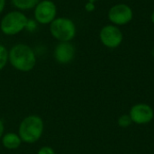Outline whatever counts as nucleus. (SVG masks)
<instances>
[{"label": "nucleus", "mask_w": 154, "mask_h": 154, "mask_svg": "<svg viewBox=\"0 0 154 154\" xmlns=\"http://www.w3.org/2000/svg\"><path fill=\"white\" fill-rule=\"evenodd\" d=\"M8 60L14 69L23 72L32 70L36 64V56L33 50L23 43H17L10 49Z\"/></svg>", "instance_id": "f257e3e1"}, {"label": "nucleus", "mask_w": 154, "mask_h": 154, "mask_svg": "<svg viewBox=\"0 0 154 154\" xmlns=\"http://www.w3.org/2000/svg\"><path fill=\"white\" fill-rule=\"evenodd\" d=\"M28 17L19 10H14L5 14L0 22L2 33L7 36H14L25 30Z\"/></svg>", "instance_id": "f03ea898"}, {"label": "nucleus", "mask_w": 154, "mask_h": 154, "mask_svg": "<svg viewBox=\"0 0 154 154\" xmlns=\"http://www.w3.org/2000/svg\"><path fill=\"white\" fill-rule=\"evenodd\" d=\"M50 32L59 42H70L76 36L77 27L68 17H56L50 23Z\"/></svg>", "instance_id": "7ed1b4c3"}, {"label": "nucleus", "mask_w": 154, "mask_h": 154, "mask_svg": "<svg viewBox=\"0 0 154 154\" xmlns=\"http://www.w3.org/2000/svg\"><path fill=\"white\" fill-rule=\"evenodd\" d=\"M43 131V122L36 116H28L20 125L19 134L25 143H34L41 137Z\"/></svg>", "instance_id": "20e7f679"}, {"label": "nucleus", "mask_w": 154, "mask_h": 154, "mask_svg": "<svg viewBox=\"0 0 154 154\" xmlns=\"http://www.w3.org/2000/svg\"><path fill=\"white\" fill-rule=\"evenodd\" d=\"M34 20L41 24H50L57 15V6L51 0H42L33 8Z\"/></svg>", "instance_id": "39448f33"}, {"label": "nucleus", "mask_w": 154, "mask_h": 154, "mask_svg": "<svg viewBox=\"0 0 154 154\" xmlns=\"http://www.w3.org/2000/svg\"><path fill=\"white\" fill-rule=\"evenodd\" d=\"M107 16L112 24L116 26L125 25L133 20L134 11L126 4H117L109 9Z\"/></svg>", "instance_id": "423d86ee"}, {"label": "nucleus", "mask_w": 154, "mask_h": 154, "mask_svg": "<svg viewBox=\"0 0 154 154\" xmlns=\"http://www.w3.org/2000/svg\"><path fill=\"white\" fill-rule=\"evenodd\" d=\"M99 38L104 46L109 49H116L121 45L124 40V35L118 26L107 24L100 30Z\"/></svg>", "instance_id": "0eeeda50"}, {"label": "nucleus", "mask_w": 154, "mask_h": 154, "mask_svg": "<svg viewBox=\"0 0 154 154\" xmlns=\"http://www.w3.org/2000/svg\"><path fill=\"white\" fill-rule=\"evenodd\" d=\"M129 116L133 123L136 125H146L153 120L154 111L151 106L139 103L131 107Z\"/></svg>", "instance_id": "6e6552de"}, {"label": "nucleus", "mask_w": 154, "mask_h": 154, "mask_svg": "<svg viewBox=\"0 0 154 154\" xmlns=\"http://www.w3.org/2000/svg\"><path fill=\"white\" fill-rule=\"evenodd\" d=\"M76 49L70 42H60L54 49V59L61 64H67L73 60Z\"/></svg>", "instance_id": "1a4fd4ad"}, {"label": "nucleus", "mask_w": 154, "mask_h": 154, "mask_svg": "<svg viewBox=\"0 0 154 154\" xmlns=\"http://www.w3.org/2000/svg\"><path fill=\"white\" fill-rule=\"evenodd\" d=\"M41 0H11L12 5L19 11L33 9Z\"/></svg>", "instance_id": "9d476101"}, {"label": "nucleus", "mask_w": 154, "mask_h": 154, "mask_svg": "<svg viewBox=\"0 0 154 154\" xmlns=\"http://www.w3.org/2000/svg\"><path fill=\"white\" fill-rule=\"evenodd\" d=\"M3 144L7 149H16L21 144V139L14 134H7L3 139Z\"/></svg>", "instance_id": "9b49d317"}, {"label": "nucleus", "mask_w": 154, "mask_h": 154, "mask_svg": "<svg viewBox=\"0 0 154 154\" xmlns=\"http://www.w3.org/2000/svg\"><path fill=\"white\" fill-rule=\"evenodd\" d=\"M8 60V51L7 49L0 44V70L3 69V68L6 65Z\"/></svg>", "instance_id": "f8f14e48"}, {"label": "nucleus", "mask_w": 154, "mask_h": 154, "mask_svg": "<svg viewBox=\"0 0 154 154\" xmlns=\"http://www.w3.org/2000/svg\"><path fill=\"white\" fill-rule=\"evenodd\" d=\"M133 121L130 117L129 115H122L121 116H119L118 120H117V124L120 127L122 128H126V127H129L131 125H132Z\"/></svg>", "instance_id": "ddd939ff"}, {"label": "nucleus", "mask_w": 154, "mask_h": 154, "mask_svg": "<svg viewBox=\"0 0 154 154\" xmlns=\"http://www.w3.org/2000/svg\"><path fill=\"white\" fill-rule=\"evenodd\" d=\"M37 22L34 19H28L25 30L29 31V32H33L36 28H37Z\"/></svg>", "instance_id": "4468645a"}, {"label": "nucleus", "mask_w": 154, "mask_h": 154, "mask_svg": "<svg viewBox=\"0 0 154 154\" xmlns=\"http://www.w3.org/2000/svg\"><path fill=\"white\" fill-rule=\"evenodd\" d=\"M95 9H96L95 3H93V2H90V1H88V3H86V5H85V10H86L87 12H88V13H91V12L95 11Z\"/></svg>", "instance_id": "2eb2a0df"}, {"label": "nucleus", "mask_w": 154, "mask_h": 154, "mask_svg": "<svg viewBox=\"0 0 154 154\" xmlns=\"http://www.w3.org/2000/svg\"><path fill=\"white\" fill-rule=\"evenodd\" d=\"M38 154H55V153H54V152H53V150H52L51 148H50V147H43V148H42V149L39 151Z\"/></svg>", "instance_id": "dca6fc26"}, {"label": "nucleus", "mask_w": 154, "mask_h": 154, "mask_svg": "<svg viewBox=\"0 0 154 154\" xmlns=\"http://www.w3.org/2000/svg\"><path fill=\"white\" fill-rule=\"evenodd\" d=\"M5 6V0H0V14L4 11Z\"/></svg>", "instance_id": "f3484780"}, {"label": "nucleus", "mask_w": 154, "mask_h": 154, "mask_svg": "<svg viewBox=\"0 0 154 154\" xmlns=\"http://www.w3.org/2000/svg\"><path fill=\"white\" fill-rule=\"evenodd\" d=\"M3 132H4V125H3L2 121H0V137H1V135L3 134Z\"/></svg>", "instance_id": "a211bd4d"}, {"label": "nucleus", "mask_w": 154, "mask_h": 154, "mask_svg": "<svg viewBox=\"0 0 154 154\" xmlns=\"http://www.w3.org/2000/svg\"><path fill=\"white\" fill-rule=\"evenodd\" d=\"M151 20H152V23L154 24V11L152 13V15H151Z\"/></svg>", "instance_id": "6ab92c4d"}, {"label": "nucleus", "mask_w": 154, "mask_h": 154, "mask_svg": "<svg viewBox=\"0 0 154 154\" xmlns=\"http://www.w3.org/2000/svg\"><path fill=\"white\" fill-rule=\"evenodd\" d=\"M88 1H90V2H93V3H96V2H97V1H99V0H88Z\"/></svg>", "instance_id": "aec40b11"}, {"label": "nucleus", "mask_w": 154, "mask_h": 154, "mask_svg": "<svg viewBox=\"0 0 154 154\" xmlns=\"http://www.w3.org/2000/svg\"><path fill=\"white\" fill-rule=\"evenodd\" d=\"M152 55H153V56H154V49H153V50H152Z\"/></svg>", "instance_id": "412c9836"}]
</instances>
